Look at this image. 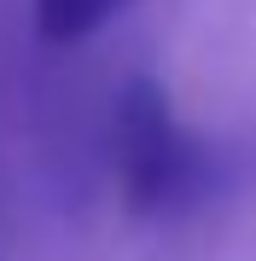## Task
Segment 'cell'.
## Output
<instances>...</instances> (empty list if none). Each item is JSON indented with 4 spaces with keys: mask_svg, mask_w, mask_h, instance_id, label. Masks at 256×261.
Listing matches in <instances>:
<instances>
[{
    "mask_svg": "<svg viewBox=\"0 0 256 261\" xmlns=\"http://www.w3.org/2000/svg\"><path fill=\"white\" fill-rule=\"evenodd\" d=\"M0 261H6V215H0Z\"/></svg>",
    "mask_w": 256,
    "mask_h": 261,
    "instance_id": "obj_3",
    "label": "cell"
},
{
    "mask_svg": "<svg viewBox=\"0 0 256 261\" xmlns=\"http://www.w3.org/2000/svg\"><path fill=\"white\" fill-rule=\"evenodd\" d=\"M210 145L175 116L169 93L152 75H128L111 105V180L123 209L140 221L192 209L210 192Z\"/></svg>",
    "mask_w": 256,
    "mask_h": 261,
    "instance_id": "obj_1",
    "label": "cell"
},
{
    "mask_svg": "<svg viewBox=\"0 0 256 261\" xmlns=\"http://www.w3.org/2000/svg\"><path fill=\"white\" fill-rule=\"evenodd\" d=\"M134 0H35V29L47 41H87L94 29L123 18Z\"/></svg>",
    "mask_w": 256,
    "mask_h": 261,
    "instance_id": "obj_2",
    "label": "cell"
}]
</instances>
